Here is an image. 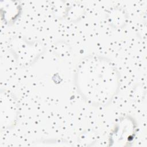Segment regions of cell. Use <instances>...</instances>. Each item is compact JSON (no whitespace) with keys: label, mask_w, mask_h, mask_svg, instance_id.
I'll use <instances>...</instances> for the list:
<instances>
[{"label":"cell","mask_w":147,"mask_h":147,"mask_svg":"<svg viewBox=\"0 0 147 147\" xmlns=\"http://www.w3.org/2000/svg\"><path fill=\"white\" fill-rule=\"evenodd\" d=\"M79 71V88L86 100L94 105L109 102L118 84V74L110 63L101 59H88Z\"/></svg>","instance_id":"1"}]
</instances>
